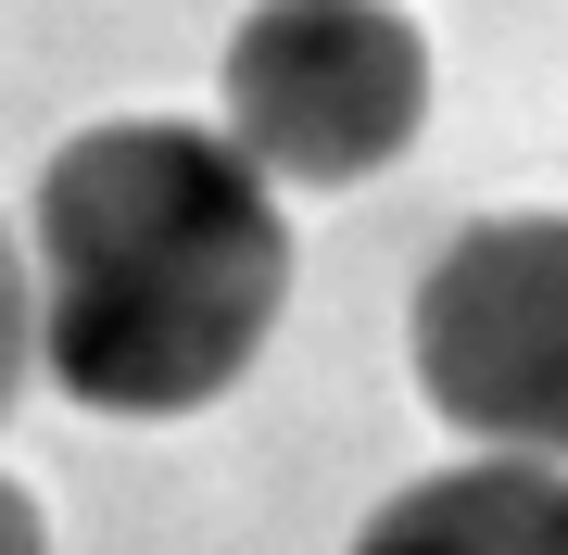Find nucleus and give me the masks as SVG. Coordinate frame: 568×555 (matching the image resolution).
I'll return each mask as SVG.
<instances>
[{"label": "nucleus", "mask_w": 568, "mask_h": 555, "mask_svg": "<svg viewBox=\"0 0 568 555\" xmlns=\"http://www.w3.org/2000/svg\"><path fill=\"white\" fill-rule=\"evenodd\" d=\"M39 367L89 417H190L241 391L291 304V227L227 126L114 114L39 177Z\"/></svg>", "instance_id": "1"}, {"label": "nucleus", "mask_w": 568, "mask_h": 555, "mask_svg": "<svg viewBox=\"0 0 568 555\" xmlns=\"http://www.w3.org/2000/svg\"><path fill=\"white\" fill-rule=\"evenodd\" d=\"M215 102L265 189H354L429 126V39L392 0H253Z\"/></svg>", "instance_id": "2"}, {"label": "nucleus", "mask_w": 568, "mask_h": 555, "mask_svg": "<svg viewBox=\"0 0 568 555\" xmlns=\"http://www.w3.org/2000/svg\"><path fill=\"white\" fill-rule=\"evenodd\" d=\"M429 417L493 454L568 467V215H480L443 240L405 316Z\"/></svg>", "instance_id": "3"}, {"label": "nucleus", "mask_w": 568, "mask_h": 555, "mask_svg": "<svg viewBox=\"0 0 568 555\" xmlns=\"http://www.w3.org/2000/svg\"><path fill=\"white\" fill-rule=\"evenodd\" d=\"M354 555H568V467L556 454H480V467L405 480L354 531Z\"/></svg>", "instance_id": "4"}, {"label": "nucleus", "mask_w": 568, "mask_h": 555, "mask_svg": "<svg viewBox=\"0 0 568 555\" xmlns=\"http://www.w3.org/2000/svg\"><path fill=\"white\" fill-rule=\"evenodd\" d=\"M26 379H39V290H26V240L0 227V417Z\"/></svg>", "instance_id": "5"}, {"label": "nucleus", "mask_w": 568, "mask_h": 555, "mask_svg": "<svg viewBox=\"0 0 568 555\" xmlns=\"http://www.w3.org/2000/svg\"><path fill=\"white\" fill-rule=\"evenodd\" d=\"M0 555H51V517H39L26 480H0Z\"/></svg>", "instance_id": "6"}]
</instances>
